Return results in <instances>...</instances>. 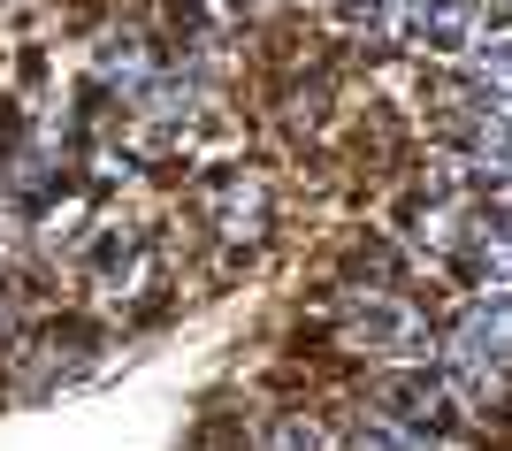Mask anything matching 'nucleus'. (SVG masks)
<instances>
[{"mask_svg": "<svg viewBox=\"0 0 512 451\" xmlns=\"http://www.w3.org/2000/svg\"><path fill=\"white\" fill-rule=\"evenodd\" d=\"M321 436H314V421H283V429H268L260 436V451H314Z\"/></svg>", "mask_w": 512, "mask_h": 451, "instance_id": "nucleus-1", "label": "nucleus"}]
</instances>
